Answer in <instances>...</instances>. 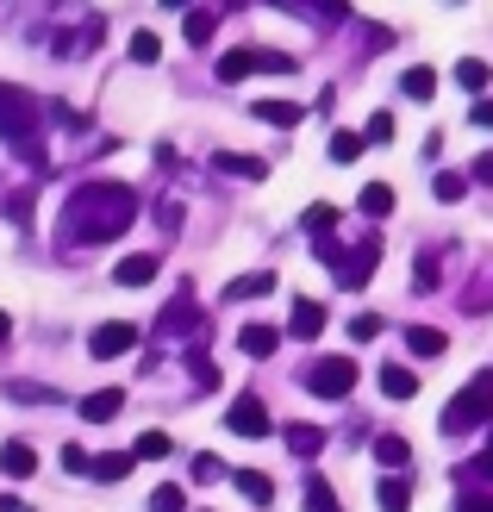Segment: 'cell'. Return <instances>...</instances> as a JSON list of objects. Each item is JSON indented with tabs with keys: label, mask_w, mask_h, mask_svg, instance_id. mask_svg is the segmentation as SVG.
Returning a JSON list of instances; mask_svg holds the SVG:
<instances>
[{
	"label": "cell",
	"mask_w": 493,
	"mask_h": 512,
	"mask_svg": "<svg viewBox=\"0 0 493 512\" xmlns=\"http://www.w3.org/2000/svg\"><path fill=\"white\" fill-rule=\"evenodd\" d=\"M138 219V194L125 182H82L63 200V238L69 244H113Z\"/></svg>",
	"instance_id": "6da1fadb"
},
{
	"label": "cell",
	"mask_w": 493,
	"mask_h": 512,
	"mask_svg": "<svg viewBox=\"0 0 493 512\" xmlns=\"http://www.w3.org/2000/svg\"><path fill=\"white\" fill-rule=\"evenodd\" d=\"M44 119H50V107H44L32 88L0 82V138H7V144H19L25 157H38V132H44Z\"/></svg>",
	"instance_id": "7a4b0ae2"
},
{
	"label": "cell",
	"mask_w": 493,
	"mask_h": 512,
	"mask_svg": "<svg viewBox=\"0 0 493 512\" xmlns=\"http://www.w3.org/2000/svg\"><path fill=\"white\" fill-rule=\"evenodd\" d=\"M319 263L344 281V288H362V281L375 275V263H381V238H362V244H331V238H319Z\"/></svg>",
	"instance_id": "3957f363"
},
{
	"label": "cell",
	"mask_w": 493,
	"mask_h": 512,
	"mask_svg": "<svg viewBox=\"0 0 493 512\" xmlns=\"http://www.w3.org/2000/svg\"><path fill=\"white\" fill-rule=\"evenodd\" d=\"M487 419H493V369H481L469 388H462V394L444 406V419H437V425H444L450 438H469V431L487 425Z\"/></svg>",
	"instance_id": "277c9868"
},
{
	"label": "cell",
	"mask_w": 493,
	"mask_h": 512,
	"mask_svg": "<svg viewBox=\"0 0 493 512\" xmlns=\"http://www.w3.org/2000/svg\"><path fill=\"white\" fill-rule=\"evenodd\" d=\"M306 388H313L319 400H344V394H356V356H319V363L306 369Z\"/></svg>",
	"instance_id": "5b68a950"
},
{
	"label": "cell",
	"mask_w": 493,
	"mask_h": 512,
	"mask_svg": "<svg viewBox=\"0 0 493 512\" xmlns=\"http://www.w3.org/2000/svg\"><path fill=\"white\" fill-rule=\"evenodd\" d=\"M200 325H206V306L194 294H181L157 313V338H181V331H200Z\"/></svg>",
	"instance_id": "8992f818"
},
{
	"label": "cell",
	"mask_w": 493,
	"mask_h": 512,
	"mask_svg": "<svg viewBox=\"0 0 493 512\" xmlns=\"http://www.w3.org/2000/svg\"><path fill=\"white\" fill-rule=\"evenodd\" d=\"M132 344H138V325H125V319H107V325L88 331V356H100V363H107V356H125Z\"/></svg>",
	"instance_id": "52a82bcc"
},
{
	"label": "cell",
	"mask_w": 493,
	"mask_h": 512,
	"mask_svg": "<svg viewBox=\"0 0 493 512\" xmlns=\"http://www.w3.org/2000/svg\"><path fill=\"white\" fill-rule=\"evenodd\" d=\"M225 425L238 431V438H263V431H269V406L256 400V394H244V400H231V413H225Z\"/></svg>",
	"instance_id": "ba28073f"
},
{
	"label": "cell",
	"mask_w": 493,
	"mask_h": 512,
	"mask_svg": "<svg viewBox=\"0 0 493 512\" xmlns=\"http://www.w3.org/2000/svg\"><path fill=\"white\" fill-rule=\"evenodd\" d=\"M213 169L238 175V182H263V175H269V163L263 157H244V150H213Z\"/></svg>",
	"instance_id": "9c48e42d"
},
{
	"label": "cell",
	"mask_w": 493,
	"mask_h": 512,
	"mask_svg": "<svg viewBox=\"0 0 493 512\" xmlns=\"http://www.w3.org/2000/svg\"><path fill=\"white\" fill-rule=\"evenodd\" d=\"M157 275V250H138V256H119V269H113V281L119 288H144V281Z\"/></svg>",
	"instance_id": "30bf717a"
},
{
	"label": "cell",
	"mask_w": 493,
	"mask_h": 512,
	"mask_svg": "<svg viewBox=\"0 0 493 512\" xmlns=\"http://www.w3.org/2000/svg\"><path fill=\"white\" fill-rule=\"evenodd\" d=\"M256 119L275 125V132H294V125L306 119V107H300V100H256Z\"/></svg>",
	"instance_id": "8fae6325"
},
{
	"label": "cell",
	"mask_w": 493,
	"mask_h": 512,
	"mask_svg": "<svg viewBox=\"0 0 493 512\" xmlns=\"http://www.w3.org/2000/svg\"><path fill=\"white\" fill-rule=\"evenodd\" d=\"M119 406H125V388L82 394V419H88V425H107V419H119Z\"/></svg>",
	"instance_id": "7c38bea8"
},
{
	"label": "cell",
	"mask_w": 493,
	"mask_h": 512,
	"mask_svg": "<svg viewBox=\"0 0 493 512\" xmlns=\"http://www.w3.org/2000/svg\"><path fill=\"white\" fill-rule=\"evenodd\" d=\"M325 319H331V313H325L319 300H294V319H288V331H294V338H306V344H313L319 331H325Z\"/></svg>",
	"instance_id": "4fadbf2b"
},
{
	"label": "cell",
	"mask_w": 493,
	"mask_h": 512,
	"mask_svg": "<svg viewBox=\"0 0 493 512\" xmlns=\"http://www.w3.org/2000/svg\"><path fill=\"white\" fill-rule=\"evenodd\" d=\"M275 344H281V331H275V325H244V331H238V350L250 356V363L275 356Z\"/></svg>",
	"instance_id": "5bb4252c"
},
{
	"label": "cell",
	"mask_w": 493,
	"mask_h": 512,
	"mask_svg": "<svg viewBox=\"0 0 493 512\" xmlns=\"http://www.w3.org/2000/svg\"><path fill=\"white\" fill-rule=\"evenodd\" d=\"M0 469H7V481H32V475H38V450L13 438L7 450H0Z\"/></svg>",
	"instance_id": "9a60e30c"
},
{
	"label": "cell",
	"mask_w": 493,
	"mask_h": 512,
	"mask_svg": "<svg viewBox=\"0 0 493 512\" xmlns=\"http://www.w3.org/2000/svg\"><path fill=\"white\" fill-rule=\"evenodd\" d=\"M406 350H412V356H444L450 338H444L437 325H406Z\"/></svg>",
	"instance_id": "2e32d148"
},
{
	"label": "cell",
	"mask_w": 493,
	"mask_h": 512,
	"mask_svg": "<svg viewBox=\"0 0 493 512\" xmlns=\"http://www.w3.org/2000/svg\"><path fill=\"white\" fill-rule=\"evenodd\" d=\"M244 75H256V44L225 50V57H219V82H225V88H231V82H244Z\"/></svg>",
	"instance_id": "e0dca14e"
},
{
	"label": "cell",
	"mask_w": 493,
	"mask_h": 512,
	"mask_svg": "<svg viewBox=\"0 0 493 512\" xmlns=\"http://www.w3.org/2000/svg\"><path fill=\"white\" fill-rule=\"evenodd\" d=\"M381 394H387V400H412V394H419V375L400 369V363H387V369H381Z\"/></svg>",
	"instance_id": "ac0fdd59"
},
{
	"label": "cell",
	"mask_w": 493,
	"mask_h": 512,
	"mask_svg": "<svg viewBox=\"0 0 493 512\" xmlns=\"http://www.w3.org/2000/svg\"><path fill=\"white\" fill-rule=\"evenodd\" d=\"M231 481H238V494H244V500H256V506H269V500H275V481H269L263 469H238Z\"/></svg>",
	"instance_id": "d6986e66"
},
{
	"label": "cell",
	"mask_w": 493,
	"mask_h": 512,
	"mask_svg": "<svg viewBox=\"0 0 493 512\" xmlns=\"http://www.w3.org/2000/svg\"><path fill=\"white\" fill-rule=\"evenodd\" d=\"M300 506H306V512H344V506H337V494H331V481H325V475H306V494H300Z\"/></svg>",
	"instance_id": "ffe728a7"
},
{
	"label": "cell",
	"mask_w": 493,
	"mask_h": 512,
	"mask_svg": "<svg viewBox=\"0 0 493 512\" xmlns=\"http://www.w3.org/2000/svg\"><path fill=\"white\" fill-rule=\"evenodd\" d=\"M288 450L306 463V456H319V450H325V431H319V425H288Z\"/></svg>",
	"instance_id": "44dd1931"
},
{
	"label": "cell",
	"mask_w": 493,
	"mask_h": 512,
	"mask_svg": "<svg viewBox=\"0 0 493 512\" xmlns=\"http://www.w3.org/2000/svg\"><path fill=\"white\" fill-rule=\"evenodd\" d=\"M356 207L369 213V219H387V213H394V188H387V182H369V188H362V200H356Z\"/></svg>",
	"instance_id": "7402d4cb"
},
{
	"label": "cell",
	"mask_w": 493,
	"mask_h": 512,
	"mask_svg": "<svg viewBox=\"0 0 493 512\" xmlns=\"http://www.w3.org/2000/svg\"><path fill=\"white\" fill-rule=\"evenodd\" d=\"M269 288H275V275H269V269H256V275H238V281H231L225 300H256V294H269Z\"/></svg>",
	"instance_id": "603a6c76"
},
{
	"label": "cell",
	"mask_w": 493,
	"mask_h": 512,
	"mask_svg": "<svg viewBox=\"0 0 493 512\" xmlns=\"http://www.w3.org/2000/svg\"><path fill=\"white\" fill-rule=\"evenodd\" d=\"M188 44H213V32H219V13H206V7H188Z\"/></svg>",
	"instance_id": "cb8c5ba5"
},
{
	"label": "cell",
	"mask_w": 493,
	"mask_h": 512,
	"mask_svg": "<svg viewBox=\"0 0 493 512\" xmlns=\"http://www.w3.org/2000/svg\"><path fill=\"white\" fill-rule=\"evenodd\" d=\"M406 456H412V444L394 438V431H387V438H375V463H381V469H406Z\"/></svg>",
	"instance_id": "d4e9b609"
},
{
	"label": "cell",
	"mask_w": 493,
	"mask_h": 512,
	"mask_svg": "<svg viewBox=\"0 0 493 512\" xmlns=\"http://www.w3.org/2000/svg\"><path fill=\"white\" fill-rule=\"evenodd\" d=\"M456 82L469 88V94H487V82H493V69H487L481 57H462V63H456Z\"/></svg>",
	"instance_id": "484cf974"
},
{
	"label": "cell",
	"mask_w": 493,
	"mask_h": 512,
	"mask_svg": "<svg viewBox=\"0 0 493 512\" xmlns=\"http://www.w3.org/2000/svg\"><path fill=\"white\" fill-rule=\"evenodd\" d=\"M281 7H294V13H313V19H325V25H337V19L350 13L344 0H281Z\"/></svg>",
	"instance_id": "4316f807"
},
{
	"label": "cell",
	"mask_w": 493,
	"mask_h": 512,
	"mask_svg": "<svg viewBox=\"0 0 493 512\" xmlns=\"http://www.w3.org/2000/svg\"><path fill=\"white\" fill-rule=\"evenodd\" d=\"M375 500H381V512H406V506H412V488H406L400 475H387L381 488H375Z\"/></svg>",
	"instance_id": "83f0119b"
},
{
	"label": "cell",
	"mask_w": 493,
	"mask_h": 512,
	"mask_svg": "<svg viewBox=\"0 0 493 512\" xmlns=\"http://www.w3.org/2000/svg\"><path fill=\"white\" fill-rule=\"evenodd\" d=\"M431 194H437V200H450V207H456V200L469 194V175H462V169H437V182H431Z\"/></svg>",
	"instance_id": "f1b7e54d"
},
{
	"label": "cell",
	"mask_w": 493,
	"mask_h": 512,
	"mask_svg": "<svg viewBox=\"0 0 493 512\" xmlns=\"http://www.w3.org/2000/svg\"><path fill=\"white\" fill-rule=\"evenodd\" d=\"M362 150H369V138H362V132H331V163H356Z\"/></svg>",
	"instance_id": "f546056e"
},
{
	"label": "cell",
	"mask_w": 493,
	"mask_h": 512,
	"mask_svg": "<svg viewBox=\"0 0 493 512\" xmlns=\"http://www.w3.org/2000/svg\"><path fill=\"white\" fill-rule=\"evenodd\" d=\"M169 450H175V444L163 438V431H144V438L132 444V456H138V463H163V456H169Z\"/></svg>",
	"instance_id": "4dcf8cb0"
},
{
	"label": "cell",
	"mask_w": 493,
	"mask_h": 512,
	"mask_svg": "<svg viewBox=\"0 0 493 512\" xmlns=\"http://www.w3.org/2000/svg\"><path fill=\"white\" fill-rule=\"evenodd\" d=\"M132 463H138V456H132V450H119V456H100L94 475H100V481H125V475H132Z\"/></svg>",
	"instance_id": "1f68e13d"
},
{
	"label": "cell",
	"mask_w": 493,
	"mask_h": 512,
	"mask_svg": "<svg viewBox=\"0 0 493 512\" xmlns=\"http://www.w3.org/2000/svg\"><path fill=\"white\" fill-rule=\"evenodd\" d=\"M400 88H406L412 100H431V94H437V75H431V69L419 63V69H406V82H400Z\"/></svg>",
	"instance_id": "d6a6232c"
},
{
	"label": "cell",
	"mask_w": 493,
	"mask_h": 512,
	"mask_svg": "<svg viewBox=\"0 0 493 512\" xmlns=\"http://www.w3.org/2000/svg\"><path fill=\"white\" fill-rule=\"evenodd\" d=\"M331 225H337V207H331V200L306 207V232H313V238H331Z\"/></svg>",
	"instance_id": "836d02e7"
},
{
	"label": "cell",
	"mask_w": 493,
	"mask_h": 512,
	"mask_svg": "<svg viewBox=\"0 0 493 512\" xmlns=\"http://www.w3.org/2000/svg\"><path fill=\"white\" fill-rule=\"evenodd\" d=\"M150 512H188V494H181L175 481H163V488L150 494Z\"/></svg>",
	"instance_id": "e575fe53"
},
{
	"label": "cell",
	"mask_w": 493,
	"mask_h": 512,
	"mask_svg": "<svg viewBox=\"0 0 493 512\" xmlns=\"http://www.w3.org/2000/svg\"><path fill=\"white\" fill-rule=\"evenodd\" d=\"M163 57V38L157 32H132V63H157Z\"/></svg>",
	"instance_id": "d590c367"
},
{
	"label": "cell",
	"mask_w": 493,
	"mask_h": 512,
	"mask_svg": "<svg viewBox=\"0 0 493 512\" xmlns=\"http://www.w3.org/2000/svg\"><path fill=\"white\" fill-rule=\"evenodd\" d=\"M7 400H25V406H44V400H57L50 388H38V381H7Z\"/></svg>",
	"instance_id": "8d00e7d4"
},
{
	"label": "cell",
	"mask_w": 493,
	"mask_h": 512,
	"mask_svg": "<svg viewBox=\"0 0 493 512\" xmlns=\"http://www.w3.org/2000/svg\"><path fill=\"white\" fill-rule=\"evenodd\" d=\"M188 369H194V381H200V388H219V363H213L206 350H194V356H188Z\"/></svg>",
	"instance_id": "74e56055"
},
{
	"label": "cell",
	"mask_w": 493,
	"mask_h": 512,
	"mask_svg": "<svg viewBox=\"0 0 493 512\" xmlns=\"http://www.w3.org/2000/svg\"><path fill=\"white\" fill-rule=\"evenodd\" d=\"M256 69H269V75H294V57H288V50H256Z\"/></svg>",
	"instance_id": "f35d334b"
},
{
	"label": "cell",
	"mask_w": 493,
	"mask_h": 512,
	"mask_svg": "<svg viewBox=\"0 0 493 512\" xmlns=\"http://www.w3.org/2000/svg\"><path fill=\"white\" fill-rule=\"evenodd\" d=\"M63 469H69V475H94V456H88L82 444H63Z\"/></svg>",
	"instance_id": "ab89813d"
},
{
	"label": "cell",
	"mask_w": 493,
	"mask_h": 512,
	"mask_svg": "<svg viewBox=\"0 0 493 512\" xmlns=\"http://www.w3.org/2000/svg\"><path fill=\"white\" fill-rule=\"evenodd\" d=\"M350 338H356V344L381 338V319H375V313H356V319H350Z\"/></svg>",
	"instance_id": "60d3db41"
},
{
	"label": "cell",
	"mask_w": 493,
	"mask_h": 512,
	"mask_svg": "<svg viewBox=\"0 0 493 512\" xmlns=\"http://www.w3.org/2000/svg\"><path fill=\"white\" fill-rule=\"evenodd\" d=\"M194 481H200V488H206V481H225V463H219V456H194Z\"/></svg>",
	"instance_id": "b9f144b4"
},
{
	"label": "cell",
	"mask_w": 493,
	"mask_h": 512,
	"mask_svg": "<svg viewBox=\"0 0 493 512\" xmlns=\"http://www.w3.org/2000/svg\"><path fill=\"white\" fill-rule=\"evenodd\" d=\"M362 138H369V144H387V138H394V113H375V119H369V132H362Z\"/></svg>",
	"instance_id": "7bdbcfd3"
},
{
	"label": "cell",
	"mask_w": 493,
	"mask_h": 512,
	"mask_svg": "<svg viewBox=\"0 0 493 512\" xmlns=\"http://www.w3.org/2000/svg\"><path fill=\"white\" fill-rule=\"evenodd\" d=\"M456 512H493V494H456Z\"/></svg>",
	"instance_id": "ee69618b"
},
{
	"label": "cell",
	"mask_w": 493,
	"mask_h": 512,
	"mask_svg": "<svg viewBox=\"0 0 493 512\" xmlns=\"http://www.w3.org/2000/svg\"><path fill=\"white\" fill-rule=\"evenodd\" d=\"M7 213H13V225H25L32 219V194H7Z\"/></svg>",
	"instance_id": "f6af8a7d"
},
{
	"label": "cell",
	"mask_w": 493,
	"mask_h": 512,
	"mask_svg": "<svg viewBox=\"0 0 493 512\" xmlns=\"http://www.w3.org/2000/svg\"><path fill=\"white\" fill-rule=\"evenodd\" d=\"M469 182H487V188H493V150H481V157H475V169H469Z\"/></svg>",
	"instance_id": "bcb514c9"
},
{
	"label": "cell",
	"mask_w": 493,
	"mask_h": 512,
	"mask_svg": "<svg viewBox=\"0 0 493 512\" xmlns=\"http://www.w3.org/2000/svg\"><path fill=\"white\" fill-rule=\"evenodd\" d=\"M419 288H437V256H419Z\"/></svg>",
	"instance_id": "7dc6e473"
},
{
	"label": "cell",
	"mask_w": 493,
	"mask_h": 512,
	"mask_svg": "<svg viewBox=\"0 0 493 512\" xmlns=\"http://www.w3.org/2000/svg\"><path fill=\"white\" fill-rule=\"evenodd\" d=\"M475 125H481V132H493V100H475V113H469Z\"/></svg>",
	"instance_id": "c3c4849f"
},
{
	"label": "cell",
	"mask_w": 493,
	"mask_h": 512,
	"mask_svg": "<svg viewBox=\"0 0 493 512\" xmlns=\"http://www.w3.org/2000/svg\"><path fill=\"white\" fill-rule=\"evenodd\" d=\"M469 469H475V475H487V481H493V444H487V450H481V456H475V463H469Z\"/></svg>",
	"instance_id": "681fc988"
},
{
	"label": "cell",
	"mask_w": 493,
	"mask_h": 512,
	"mask_svg": "<svg viewBox=\"0 0 493 512\" xmlns=\"http://www.w3.org/2000/svg\"><path fill=\"white\" fill-rule=\"evenodd\" d=\"M7 338H13V319H7V313H0V344H7Z\"/></svg>",
	"instance_id": "f907efd6"
},
{
	"label": "cell",
	"mask_w": 493,
	"mask_h": 512,
	"mask_svg": "<svg viewBox=\"0 0 493 512\" xmlns=\"http://www.w3.org/2000/svg\"><path fill=\"white\" fill-rule=\"evenodd\" d=\"M163 7H188V0H163Z\"/></svg>",
	"instance_id": "816d5d0a"
}]
</instances>
